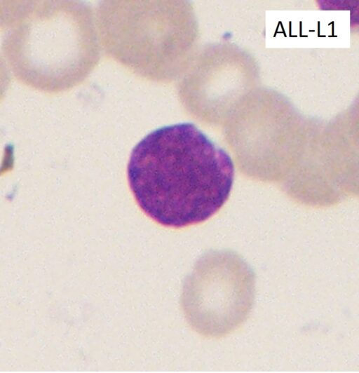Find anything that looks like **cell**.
I'll use <instances>...</instances> for the list:
<instances>
[{
    "mask_svg": "<svg viewBox=\"0 0 359 373\" xmlns=\"http://www.w3.org/2000/svg\"><path fill=\"white\" fill-rule=\"evenodd\" d=\"M233 179L229 155L191 123L147 134L133 149L127 165L128 185L139 208L171 228L213 216L227 201Z\"/></svg>",
    "mask_w": 359,
    "mask_h": 373,
    "instance_id": "obj_1",
    "label": "cell"
},
{
    "mask_svg": "<svg viewBox=\"0 0 359 373\" xmlns=\"http://www.w3.org/2000/svg\"><path fill=\"white\" fill-rule=\"evenodd\" d=\"M11 2L1 23L3 48L16 78L48 93L82 82L100 58L93 13L81 3Z\"/></svg>",
    "mask_w": 359,
    "mask_h": 373,
    "instance_id": "obj_2",
    "label": "cell"
},
{
    "mask_svg": "<svg viewBox=\"0 0 359 373\" xmlns=\"http://www.w3.org/2000/svg\"><path fill=\"white\" fill-rule=\"evenodd\" d=\"M203 259L187 278L182 306L198 333L222 336L237 327L253 301L254 276L238 259Z\"/></svg>",
    "mask_w": 359,
    "mask_h": 373,
    "instance_id": "obj_3",
    "label": "cell"
}]
</instances>
